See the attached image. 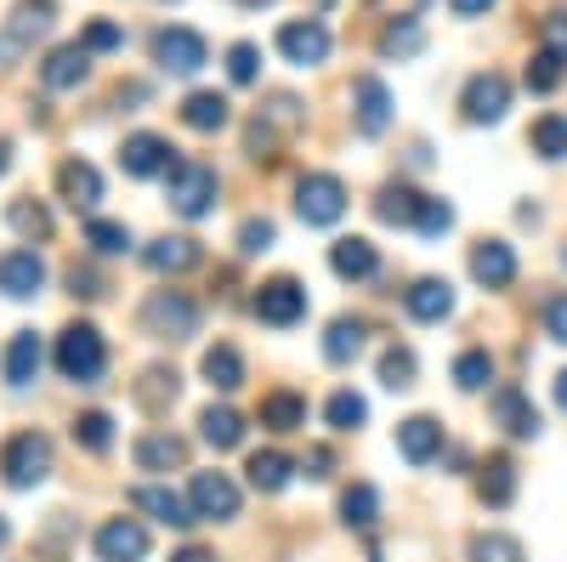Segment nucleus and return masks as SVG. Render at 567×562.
<instances>
[{
	"label": "nucleus",
	"mask_w": 567,
	"mask_h": 562,
	"mask_svg": "<svg viewBox=\"0 0 567 562\" xmlns=\"http://www.w3.org/2000/svg\"><path fill=\"white\" fill-rule=\"evenodd\" d=\"M103 369H109V341H103L97 324H85V318L63 324V336H58V375H63V381L97 387Z\"/></svg>",
	"instance_id": "nucleus-1"
},
{
	"label": "nucleus",
	"mask_w": 567,
	"mask_h": 562,
	"mask_svg": "<svg viewBox=\"0 0 567 562\" xmlns=\"http://www.w3.org/2000/svg\"><path fill=\"white\" fill-rule=\"evenodd\" d=\"M216 194H221V176H216L205 160H176V165L165 171V200H171V211L187 216V222L210 216V211H216Z\"/></svg>",
	"instance_id": "nucleus-2"
},
{
	"label": "nucleus",
	"mask_w": 567,
	"mask_h": 562,
	"mask_svg": "<svg viewBox=\"0 0 567 562\" xmlns=\"http://www.w3.org/2000/svg\"><path fill=\"white\" fill-rule=\"evenodd\" d=\"M0 478H7V489H40L52 478V438L45 432H12L0 443Z\"/></svg>",
	"instance_id": "nucleus-3"
},
{
	"label": "nucleus",
	"mask_w": 567,
	"mask_h": 562,
	"mask_svg": "<svg viewBox=\"0 0 567 562\" xmlns=\"http://www.w3.org/2000/svg\"><path fill=\"white\" fill-rule=\"evenodd\" d=\"M136 318H142V330L159 336V341H194L199 336V302L187 290H154Z\"/></svg>",
	"instance_id": "nucleus-4"
},
{
	"label": "nucleus",
	"mask_w": 567,
	"mask_h": 562,
	"mask_svg": "<svg viewBox=\"0 0 567 562\" xmlns=\"http://www.w3.org/2000/svg\"><path fill=\"white\" fill-rule=\"evenodd\" d=\"M296 216L307 227H336L347 216V182L336 171H307L296 182Z\"/></svg>",
	"instance_id": "nucleus-5"
},
{
	"label": "nucleus",
	"mask_w": 567,
	"mask_h": 562,
	"mask_svg": "<svg viewBox=\"0 0 567 562\" xmlns=\"http://www.w3.org/2000/svg\"><path fill=\"white\" fill-rule=\"evenodd\" d=\"M256 318L267 324V330H296V324L307 318V285L290 273L267 278V285L256 290Z\"/></svg>",
	"instance_id": "nucleus-6"
},
{
	"label": "nucleus",
	"mask_w": 567,
	"mask_h": 562,
	"mask_svg": "<svg viewBox=\"0 0 567 562\" xmlns=\"http://www.w3.org/2000/svg\"><path fill=\"white\" fill-rule=\"evenodd\" d=\"M187 505L199 523H233L239 518V483L227 472H194L187 478Z\"/></svg>",
	"instance_id": "nucleus-7"
},
{
	"label": "nucleus",
	"mask_w": 567,
	"mask_h": 562,
	"mask_svg": "<svg viewBox=\"0 0 567 562\" xmlns=\"http://www.w3.org/2000/svg\"><path fill=\"white\" fill-rule=\"evenodd\" d=\"M460 109L471 125H499L505 109H511V80L499 69H483V74H471L465 91H460Z\"/></svg>",
	"instance_id": "nucleus-8"
},
{
	"label": "nucleus",
	"mask_w": 567,
	"mask_h": 562,
	"mask_svg": "<svg viewBox=\"0 0 567 562\" xmlns=\"http://www.w3.org/2000/svg\"><path fill=\"white\" fill-rule=\"evenodd\" d=\"M154 63L165 74H199L210 63V45L199 29H159L154 34Z\"/></svg>",
	"instance_id": "nucleus-9"
},
{
	"label": "nucleus",
	"mask_w": 567,
	"mask_h": 562,
	"mask_svg": "<svg viewBox=\"0 0 567 562\" xmlns=\"http://www.w3.org/2000/svg\"><path fill=\"white\" fill-rule=\"evenodd\" d=\"M278 52L284 63H296V69H318L329 58V29L318 18H296V23H284L278 29Z\"/></svg>",
	"instance_id": "nucleus-10"
},
{
	"label": "nucleus",
	"mask_w": 567,
	"mask_h": 562,
	"mask_svg": "<svg viewBox=\"0 0 567 562\" xmlns=\"http://www.w3.org/2000/svg\"><path fill=\"white\" fill-rule=\"evenodd\" d=\"M352 125H358V136H381L392 125V91H386V80H374V74L352 80Z\"/></svg>",
	"instance_id": "nucleus-11"
},
{
	"label": "nucleus",
	"mask_w": 567,
	"mask_h": 562,
	"mask_svg": "<svg viewBox=\"0 0 567 562\" xmlns=\"http://www.w3.org/2000/svg\"><path fill=\"white\" fill-rule=\"evenodd\" d=\"M91 551H97V562H142L148 556V529L136 518H109L97 540H91Z\"/></svg>",
	"instance_id": "nucleus-12"
},
{
	"label": "nucleus",
	"mask_w": 567,
	"mask_h": 562,
	"mask_svg": "<svg viewBox=\"0 0 567 562\" xmlns=\"http://www.w3.org/2000/svg\"><path fill=\"white\" fill-rule=\"evenodd\" d=\"M171 165H176V160H171V143H165V136H154V131L125 136V149H120V171H125V176L148 182V176H165Z\"/></svg>",
	"instance_id": "nucleus-13"
},
{
	"label": "nucleus",
	"mask_w": 567,
	"mask_h": 562,
	"mask_svg": "<svg viewBox=\"0 0 567 562\" xmlns=\"http://www.w3.org/2000/svg\"><path fill=\"white\" fill-rule=\"evenodd\" d=\"M58 194H63V205L69 211H97V200H103V171L91 165V160H63L58 165Z\"/></svg>",
	"instance_id": "nucleus-14"
},
{
	"label": "nucleus",
	"mask_w": 567,
	"mask_h": 562,
	"mask_svg": "<svg viewBox=\"0 0 567 562\" xmlns=\"http://www.w3.org/2000/svg\"><path fill=\"white\" fill-rule=\"evenodd\" d=\"M131 398H136V409L142 415H171L176 409V398H182V375L171 369V364H148V369H142V381L131 387Z\"/></svg>",
	"instance_id": "nucleus-15"
},
{
	"label": "nucleus",
	"mask_w": 567,
	"mask_h": 562,
	"mask_svg": "<svg viewBox=\"0 0 567 562\" xmlns=\"http://www.w3.org/2000/svg\"><path fill=\"white\" fill-rule=\"evenodd\" d=\"M45 290V262L40 251H7L0 256V296H12V302H29Z\"/></svg>",
	"instance_id": "nucleus-16"
},
{
	"label": "nucleus",
	"mask_w": 567,
	"mask_h": 562,
	"mask_svg": "<svg viewBox=\"0 0 567 562\" xmlns=\"http://www.w3.org/2000/svg\"><path fill=\"white\" fill-rule=\"evenodd\" d=\"M471 278H477L483 290H511L516 285V251L505 239H483L471 251Z\"/></svg>",
	"instance_id": "nucleus-17"
},
{
	"label": "nucleus",
	"mask_w": 567,
	"mask_h": 562,
	"mask_svg": "<svg viewBox=\"0 0 567 562\" xmlns=\"http://www.w3.org/2000/svg\"><path fill=\"white\" fill-rule=\"evenodd\" d=\"M488 409H494V420L505 427V438H539V409H534V398L523 387H499L488 398Z\"/></svg>",
	"instance_id": "nucleus-18"
},
{
	"label": "nucleus",
	"mask_w": 567,
	"mask_h": 562,
	"mask_svg": "<svg viewBox=\"0 0 567 562\" xmlns=\"http://www.w3.org/2000/svg\"><path fill=\"white\" fill-rule=\"evenodd\" d=\"M398 454H403L409 466H432V460L443 454V420H432V415H409L403 427H398Z\"/></svg>",
	"instance_id": "nucleus-19"
},
{
	"label": "nucleus",
	"mask_w": 567,
	"mask_h": 562,
	"mask_svg": "<svg viewBox=\"0 0 567 562\" xmlns=\"http://www.w3.org/2000/svg\"><path fill=\"white\" fill-rule=\"evenodd\" d=\"M131 460H136V472H182V466H187V443L176 432H142L131 443Z\"/></svg>",
	"instance_id": "nucleus-20"
},
{
	"label": "nucleus",
	"mask_w": 567,
	"mask_h": 562,
	"mask_svg": "<svg viewBox=\"0 0 567 562\" xmlns=\"http://www.w3.org/2000/svg\"><path fill=\"white\" fill-rule=\"evenodd\" d=\"M403 307L414 324H443L454 313V285L449 278H414V285L403 290Z\"/></svg>",
	"instance_id": "nucleus-21"
},
{
	"label": "nucleus",
	"mask_w": 567,
	"mask_h": 562,
	"mask_svg": "<svg viewBox=\"0 0 567 562\" xmlns=\"http://www.w3.org/2000/svg\"><path fill=\"white\" fill-rule=\"evenodd\" d=\"M131 505H136V511H148V518L165 523V529H194V523H199V518H194V505H187L182 494H171V489H159V483L131 489Z\"/></svg>",
	"instance_id": "nucleus-22"
},
{
	"label": "nucleus",
	"mask_w": 567,
	"mask_h": 562,
	"mask_svg": "<svg viewBox=\"0 0 567 562\" xmlns=\"http://www.w3.org/2000/svg\"><path fill=\"white\" fill-rule=\"evenodd\" d=\"M329 267H336V278H347V285H363V278L381 273V251L352 233V239H336V245H329Z\"/></svg>",
	"instance_id": "nucleus-23"
},
{
	"label": "nucleus",
	"mask_w": 567,
	"mask_h": 562,
	"mask_svg": "<svg viewBox=\"0 0 567 562\" xmlns=\"http://www.w3.org/2000/svg\"><path fill=\"white\" fill-rule=\"evenodd\" d=\"M85 74H91V52L74 40V45H58L52 58L40 63V85L45 91H74V85H85Z\"/></svg>",
	"instance_id": "nucleus-24"
},
{
	"label": "nucleus",
	"mask_w": 567,
	"mask_h": 562,
	"mask_svg": "<svg viewBox=\"0 0 567 562\" xmlns=\"http://www.w3.org/2000/svg\"><path fill=\"white\" fill-rule=\"evenodd\" d=\"M199 239H187V233H165V239H154L148 251H142V262H148V273H187L199 267Z\"/></svg>",
	"instance_id": "nucleus-25"
},
{
	"label": "nucleus",
	"mask_w": 567,
	"mask_h": 562,
	"mask_svg": "<svg viewBox=\"0 0 567 562\" xmlns=\"http://www.w3.org/2000/svg\"><path fill=\"white\" fill-rule=\"evenodd\" d=\"M40 364H45L40 336H34V330H18V336H12V347H7V387H12V392L34 387V381H40Z\"/></svg>",
	"instance_id": "nucleus-26"
},
{
	"label": "nucleus",
	"mask_w": 567,
	"mask_h": 562,
	"mask_svg": "<svg viewBox=\"0 0 567 562\" xmlns=\"http://www.w3.org/2000/svg\"><path fill=\"white\" fill-rule=\"evenodd\" d=\"M52 23H58V0H18L12 23H7V40L12 45H34L40 34H52Z\"/></svg>",
	"instance_id": "nucleus-27"
},
{
	"label": "nucleus",
	"mask_w": 567,
	"mask_h": 562,
	"mask_svg": "<svg viewBox=\"0 0 567 562\" xmlns=\"http://www.w3.org/2000/svg\"><path fill=\"white\" fill-rule=\"evenodd\" d=\"M256 420H261L267 432H301V427H307V398H301V392H290V387H278V392H267V398H261Z\"/></svg>",
	"instance_id": "nucleus-28"
},
{
	"label": "nucleus",
	"mask_w": 567,
	"mask_h": 562,
	"mask_svg": "<svg viewBox=\"0 0 567 562\" xmlns=\"http://www.w3.org/2000/svg\"><path fill=\"white\" fill-rule=\"evenodd\" d=\"M176 114H182V125H187V131H205V136H210V131H221V125L233 120V109H227L221 91H187Z\"/></svg>",
	"instance_id": "nucleus-29"
},
{
	"label": "nucleus",
	"mask_w": 567,
	"mask_h": 562,
	"mask_svg": "<svg viewBox=\"0 0 567 562\" xmlns=\"http://www.w3.org/2000/svg\"><path fill=\"white\" fill-rule=\"evenodd\" d=\"M477 494H483V505H494V511H505V505L516 500V460H511V454H488V460H483Z\"/></svg>",
	"instance_id": "nucleus-30"
},
{
	"label": "nucleus",
	"mask_w": 567,
	"mask_h": 562,
	"mask_svg": "<svg viewBox=\"0 0 567 562\" xmlns=\"http://www.w3.org/2000/svg\"><path fill=\"white\" fill-rule=\"evenodd\" d=\"M199 375H205V381H210V392H239V387H245V358H239V347H227V341H216V347L205 352Z\"/></svg>",
	"instance_id": "nucleus-31"
},
{
	"label": "nucleus",
	"mask_w": 567,
	"mask_h": 562,
	"mask_svg": "<svg viewBox=\"0 0 567 562\" xmlns=\"http://www.w3.org/2000/svg\"><path fill=\"white\" fill-rule=\"evenodd\" d=\"M199 438H205L210 449H239V443H245V415L233 409V403H210V409L199 415Z\"/></svg>",
	"instance_id": "nucleus-32"
},
{
	"label": "nucleus",
	"mask_w": 567,
	"mask_h": 562,
	"mask_svg": "<svg viewBox=\"0 0 567 562\" xmlns=\"http://www.w3.org/2000/svg\"><path fill=\"white\" fill-rule=\"evenodd\" d=\"M245 472H250V489L278 494V489H290V478H296V460H290V454H278V449H256Z\"/></svg>",
	"instance_id": "nucleus-33"
},
{
	"label": "nucleus",
	"mask_w": 567,
	"mask_h": 562,
	"mask_svg": "<svg viewBox=\"0 0 567 562\" xmlns=\"http://www.w3.org/2000/svg\"><path fill=\"white\" fill-rule=\"evenodd\" d=\"M420 200H425V194H414L409 182H386L381 194H374V216H381L386 227H414V216H420Z\"/></svg>",
	"instance_id": "nucleus-34"
},
{
	"label": "nucleus",
	"mask_w": 567,
	"mask_h": 562,
	"mask_svg": "<svg viewBox=\"0 0 567 562\" xmlns=\"http://www.w3.org/2000/svg\"><path fill=\"white\" fill-rule=\"evenodd\" d=\"M363 336H369L363 318H336V324L323 330V358H329V364H352V358L363 352Z\"/></svg>",
	"instance_id": "nucleus-35"
},
{
	"label": "nucleus",
	"mask_w": 567,
	"mask_h": 562,
	"mask_svg": "<svg viewBox=\"0 0 567 562\" xmlns=\"http://www.w3.org/2000/svg\"><path fill=\"white\" fill-rule=\"evenodd\" d=\"M7 222H12V233H23L29 245H34V239H40V245L52 239V211H45V205H40L34 194L12 200V205H7Z\"/></svg>",
	"instance_id": "nucleus-36"
},
{
	"label": "nucleus",
	"mask_w": 567,
	"mask_h": 562,
	"mask_svg": "<svg viewBox=\"0 0 567 562\" xmlns=\"http://www.w3.org/2000/svg\"><path fill=\"white\" fill-rule=\"evenodd\" d=\"M74 443H80L85 454H109V449H114V415H109V409L74 415Z\"/></svg>",
	"instance_id": "nucleus-37"
},
{
	"label": "nucleus",
	"mask_w": 567,
	"mask_h": 562,
	"mask_svg": "<svg viewBox=\"0 0 567 562\" xmlns=\"http://www.w3.org/2000/svg\"><path fill=\"white\" fill-rule=\"evenodd\" d=\"M528 149L539 160H567V120L561 114H539L534 131H528Z\"/></svg>",
	"instance_id": "nucleus-38"
},
{
	"label": "nucleus",
	"mask_w": 567,
	"mask_h": 562,
	"mask_svg": "<svg viewBox=\"0 0 567 562\" xmlns=\"http://www.w3.org/2000/svg\"><path fill=\"white\" fill-rule=\"evenodd\" d=\"M374 518H381V494H374L369 483H352L341 494V523L347 529H374Z\"/></svg>",
	"instance_id": "nucleus-39"
},
{
	"label": "nucleus",
	"mask_w": 567,
	"mask_h": 562,
	"mask_svg": "<svg viewBox=\"0 0 567 562\" xmlns=\"http://www.w3.org/2000/svg\"><path fill=\"white\" fill-rule=\"evenodd\" d=\"M494 381V358L483 352V347H465L460 358H454V387L460 392H483Z\"/></svg>",
	"instance_id": "nucleus-40"
},
{
	"label": "nucleus",
	"mask_w": 567,
	"mask_h": 562,
	"mask_svg": "<svg viewBox=\"0 0 567 562\" xmlns=\"http://www.w3.org/2000/svg\"><path fill=\"white\" fill-rule=\"evenodd\" d=\"M85 245L97 256H125L131 251V227L125 222H109V216H91L85 222Z\"/></svg>",
	"instance_id": "nucleus-41"
},
{
	"label": "nucleus",
	"mask_w": 567,
	"mask_h": 562,
	"mask_svg": "<svg viewBox=\"0 0 567 562\" xmlns=\"http://www.w3.org/2000/svg\"><path fill=\"white\" fill-rule=\"evenodd\" d=\"M267 131H278V136H296L301 131V103L290 98V91H272V98H267V109L256 114Z\"/></svg>",
	"instance_id": "nucleus-42"
},
{
	"label": "nucleus",
	"mask_w": 567,
	"mask_h": 562,
	"mask_svg": "<svg viewBox=\"0 0 567 562\" xmlns=\"http://www.w3.org/2000/svg\"><path fill=\"white\" fill-rule=\"evenodd\" d=\"M323 420H329V427H336V432H358L363 420H369V403H363L358 392H347V387H341L336 398L323 403Z\"/></svg>",
	"instance_id": "nucleus-43"
},
{
	"label": "nucleus",
	"mask_w": 567,
	"mask_h": 562,
	"mask_svg": "<svg viewBox=\"0 0 567 562\" xmlns=\"http://www.w3.org/2000/svg\"><path fill=\"white\" fill-rule=\"evenodd\" d=\"M471 562H523V545L499 529H483V534H471Z\"/></svg>",
	"instance_id": "nucleus-44"
},
{
	"label": "nucleus",
	"mask_w": 567,
	"mask_h": 562,
	"mask_svg": "<svg viewBox=\"0 0 567 562\" xmlns=\"http://www.w3.org/2000/svg\"><path fill=\"white\" fill-rule=\"evenodd\" d=\"M414 375H420V364H414L409 347H386V352H381V387L409 392V387H414Z\"/></svg>",
	"instance_id": "nucleus-45"
},
{
	"label": "nucleus",
	"mask_w": 567,
	"mask_h": 562,
	"mask_svg": "<svg viewBox=\"0 0 567 562\" xmlns=\"http://www.w3.org/2000/svg\"><path fill=\"white\" fill-rule=\"evenodd\" d=\"M449 227H454V205L425 194V200H420V216H414V233H420V239H443Z\"/></svg>",
	"instance_id": "nucleus-46"
},
{
	"label": "nucleus",
	"mask_w": 567,
	"mask_h": 562,
	"mask_svg": "<svg viewBox=\"0 0 567 562\" xmlns=\"http://www.w3.org/2000/svg\"><path fill=\"white\" fill-rule=\"evenodd\" d=\"M256 74H261V45H250V40L227 45V80L233 85H256Z\"/></svg>",
	"instance_id": "nucleus-47"
},
{
	"label": "nucleus",
	"mask_w": 567,
	"mask_h": 562,
	"mask_svg": "<svg viewBox=\"0 0 567 562\" xmlns=\"http://www.w3.org/2000/svg\"><path fill=\"white\" fill-rule=\"evenodd\" d=\"M523 80H528V91H539V98H550V91L561 85V58H556V52H545V45H539V52L528 58V74H523Z\"/></svg>",
	"instance_id": "nucleus-48"
},
{
	"label": "nucleus",
	"mask_w": 567,
	"mask_h": 562,
	"mask_svg": "<svg viewBox=\"0 0 567 562\" xmlns=\"http://www.w3.org/2000/svg\"><path fill=\"white\" fill-rule=\"evenodd\" d=\"M80 45H85L91 58H97V52H120V45H125V29H120V23H109V18H97V23H85Z\"/></svg>",
	"instance_id": "nucleus-49"
},
{
	"label": "nucleus",
	"mask_w": 567,
	"mask_h": 562,
	"mask_svg": "<svg viewBox=\"0 0 567 562\" xmlns=\"http://www.w3.org/2000/svg\"><path fill=\"white\" fill-rule=\"evenodd\" d=\"M272 239H278L272 216H250V222L239 227V256H261V251H272Z\"/></svg>",
	"instance_id": "nucleus-50"
},
{
	"label": "nucleus",
	"mask_w": 567,
	"mask_h": 562,
	"mask_svg": "<svg viewBox=\"0 0 567 562\" xmlns=\"http://www.w3.org/2000/svg\"><path fill=\"white\" fill-rule=\"evenodd\" d=\"M69 296H80V302H97V296H103V273L91 267V262H74V267H69Z\"/></svg>",
	"instance_id": "nucleus-51"
},
{
	"label": "nucleus",
	"mask_w": 567,
	"mask_h": 562,
	"mask_svg": "<svg viewBox=\"0 0 567 562\" xmlns=\"http://www.w3.org/2000/svg\"><path fill=\"white\" fill-rule=\"evenodd\" d=\"M381 52H386V58H414V52H420V29H414V23H392V29L381 34Z\"/></svg>",
	"instance_id": "nucleus-52"
},
{
	"label": "nucleus",
	"mask_w": 567,
	"mask_h": 562,
	"mask_svg": "<svg viewBox=\"0 0 567 562\" xmlns=\"http://www.w3.org/2000/svg\"><path fill=\"white\" fill-rule=\"evenodd\" d=\"M369 12H381V18H392V23H414L432 0H363Z\"/></svg>",
	"instance_id": "nucleus-53"
},
{
	"label": "nucleus",
	"mask_w": 567,
	"mask_h": 562,
	"mask_svg": "<svg viewBox=\"0 0 567 562\" xmlns=\"http://www.w3.org/2000/svg\"><path fill=\"white\" fill-rule=\"evenodd\" d=\"M301 472H307L312 483H323L329 472H336V449H323V443H312V449L301 454Z\"/></svg>",
	"instance_id": "nucleus-54"
},
{
	"label": "nucleus",
	"mask_w": 567,
	"mask_h": 562,
	"mask_svg": "<svg viewBox=\"0 0 567 562\" xmlns=\"http://www.w3.org/2000/svg\"><path fill=\"white\" fill-rule=\"evenodd\" d=\"M545 336L567 347V296H550L545 302Z\"/></svg>",
	"instance_id": "nucleus-55"
},
{
	"label": "nucleus",
	"mask_w": 567,
	"mask_h": 562,
	"mask_svg": "<svg viewBox=\"0 0 567 562\" xmlns=\"http://www.w3.org/2000/svg\"><path fill=\"white\" fill-rule=\"evenodd\" d=\"M545 52H556V58L567 63V12L545 18Z\"/></svg>",
	"instance_id": "nucleus-56"
},
{
	"label": "nucleus",
	"mask_w": 567,
	"mask_h": 562,
	"mask_svg": "<svg viewBox=\"0 0 567 562\" xmlns=\"http://www.w3.org/2000/svg\"><path fill=\"white\" fill-rule=\"evenodd\" d=\"M454 18H488L494 12V0H449Z\"/></svg>",
	"instance_id": "nucleus-57"
},
{
	"label": "nucleus",
	"mask_w": 567,
	"mask_h": 562,
	"mask_svg": "<svg viewBox=\"0 0 567 562\" xmlns=\"http://www.w3.org/2000/svg\"><path fill=\"white\" fill-rule=\"evenodd\" d=\"M171 562H216V551H210V545H182Z\"/></svg>",
	"instance_id": "nucleus-58"
},
{
	"label": "nucleus",
	"mask_w": 567,
	"mask_h": 562,
	"mask_svg": "<svg viewBox=\"0 0 567 562\" xmlns=\"http://www.w3.org/2000/svg\"><path fill=\"white\" fill-rule=\"evenodd\" d=\"M556 403H561V415H567V369L556 375Z\"/></svg>",
	"instance_id": "nucleus-59"
},
{
	"label": "nucleus",
	"mask_w": 567,
	"mask_h": 562,
	"mask_svg": "<svg viewBox=\"0 0 567 562\" xmlns=\"http://www.w3.org/2000/svg\"><path fill=\"white\" fill-rule=\"evenodd\" d=\"M7 165H12V143H0V176H7Z\"/></svg>",
	"instance_id": "nucleus-60"
},
{
	"label": "nucleus",
	"mask_w": 567,
	"mask_h": 562,
	"mask_svg": "<svg viewBox=\"0 0 567 562\" xmlns=\"http://www.w3.org/2000/svg\"><path fill=\"white\" fill-rule=\"evenodd\" d=\"M7 540H12V523H7V518H0V551H7Z\"/></svg>",
	"instance_id": "nucleus-61"
},
{
	"label": "nucleus",
	"mask_w": 567,
	"mask_h": 562,
	"mask_svg": "<svg viewBox=\"0 0 567 562\" xmlns=\"http://www.w3.org/2000/svg\"><path fill=\"white\" fill-rule=\"evenodd\" d=\"M239 7H272V0H239Z\"/></svg>",
	"instance_id": "nucleus-62"
},
{
	"label": "nucleus",
	"mask_w": 567,
	"mask_h": 562,
	"mask_svg": "<svg viewBox=\"0 0 567 562\" xmlns=\"http://www.w3.org/2000/svg\"><path fill=\"white\" fill-rule=\"evenodd\" d=\"M561 262H567V256H561Z\"/></svg>",
	"instance_id": "nucleus-63"
}]
</instances>
